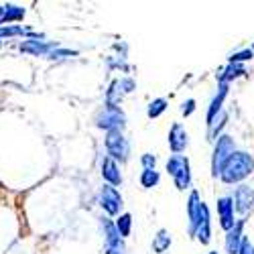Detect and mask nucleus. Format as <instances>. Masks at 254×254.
<instances>
[{"label": "nucleus", "instance_id": "a878e982", "mask_svg": "<svg viewBox=\"0 0 254 254\" xmlns=\"http://www.w3.org/2000/svg\"><path fill=\"white\" fill-rule=\"evenodd\" d=\"M254 57V53H252V49H244V51H238V53H234L230 57V63H242V61H248V59H252Z\"/></svg>", "mask_w": 254, "mask_h": 254}, {"label": "nucleus", "instance_id": "1a4fd4ad", "mask_svg": "<svg viewBox=\"0 0 254 254\" xmlns=\"http://www.w3.org/2000/svg\"><path fill=\"white\" fill-rule=\"evenodd\" d=\"M191 236H195L201 244H209L211 240V226H209V209L205 203H201V211H199V220L191 232Z\"/></svg>", "mask_w": 254, "mask_h": 254}, {"label": "nucleus", "instance_id": "f03ea898", "mask_svg": "<svg viewBox=\"0 0 254 254\" xmlns=\"http://www.w3.org/2000/svg\"><path fill=\"white\" fill-rule=\"evenodd\" d=\"M167 171L173 177L175 187L179 191H185L191 185V169H189V159L183 155H173L167 161Z\"/></svg>", "mask_w": 254, "mask_h": 254}, {"label": "nucleus", "instance_id": "20e7f679", "mask_svg": "<svg viewBox=\"0 0 254 254\" xmlns=\"http://www.w3.org/2000/svg\"><path fill=\"white\" fill-rule=\"evenodd\" d=\"M126 124V116L120 110V106H104L96 116V126L104 128L106 132L110 130H122Z\"/></svg>", "mask_w": 254, "mask_h": 254}, {"label": "nucleus", "instance_id": "a211bd4d", "mask_svg": "<svg viewBox=\"0 0 254 254\" xmlns=\"http://www.w3.org/2000/svg\"><path fill=\"white\" fill-rule=\"evenodd\" d=\"M18 49L23 53H31V55H45L53 49L51 43H45V41H39V39H27L25 43H20Z\"/></svg>", "mask_w": 254, "mask_h": 254}, {"label": "nucleus", "instance_id": "5701e85b", "mask_svg": "<svg viewBox=\"0 0 254 254\" xmlns=\"http://www.w3.org/2000/svg\"><path fill=\"white\" fill-rule=\"evenodd\" d=\"M167 100L165 98H157V100H153L151 104H149V110H146V116L149 118H159L165 110H167Z\"/></svg>", "mask_w": 254, "mask_h": 254}, {"label": "nucleus", "instance_id": "aec40b11", "mask_svg": "<svg viewBox=\"0 0 254 254\" xmlns=\"http://www.w3.org/2000/svg\"><path fill=\"white\" fill-rule=\"evenodd\" d=\"M244 73H246V69H244L242 63H230V65L224 69V73H220V83H228L230 79H236Z\"/></svg>", "mask_w": 254, "mask_h": 254}, {"label": "nucleus", "instance_id": "7c9ffc66", "mask_svg": "<svg viewBox=\"0 0 254 254\" xmlns=\"http://www.w3.org/2000/svg\"><path fill=\"white\" fill-rule=\"evenodd\" d=\"M207 254H218V252H207Z\"/></svg>", "mask_w": 254, "mask_h": 254}, {"label": "nucleus", "instance_id": "c85d7f7f", "mask_svg": "<svg viewBox=\"0 0 254 254\" xmlns=\"http://www.w3.org/2000/svg\"><path fill=\"white\" fill-rule=\"evenodd\" d=\"M193 110H195V100H187V102L183 104V108H181L183 116H191V114H193Z\"/></svg>", "mask_w": 254, "mask_h": 254}, {"label": "nucleus", "instance_id": "bb28decb", "mask_svg": "<svg viewBox=\"0 0 254 254\" xmlns=\"http://www.w3.org/2000/svg\"><path fill=\"white\" fill-rule=\"evenodd\" d=\"M140 163H142V169H155L157 159H155L153 155H142V157H140Z\"/></svg>", "mask_w": 254, "mask_h": 254}, {"label": "nucleus", "instance_id": "9d476101", "mask_svg": "<svg viewBox=\"0 0 254 254\" xmlns=\"http://www.w3.org/2000/svg\"><path fill=\"white\" fill-rule=\"evenodd\" d=\"M187 130H185V126L175 122L171 126V130H169V149H171L175 155L183 153L187 149Z\"/></svg>", "mask_w": 254, "mask_h": 254}, {"label": "nucleus", "instance_id": "ddd939ff", "mask_svg": "<svg viewBox=\"0 0 254 254\" xmlns=\"http://www.w3.org/2000/svg\"><path fill=\"white\" fill-rule=\"evenodd\" d=\"M102 177L108 181V185H112V187L122 183V173H120L118 163L114 159H110V157L102 159Z\"/></svg>", "mask_w": 254, "mask_h": 254}, {"label": "nucleus", "instance_id": "f8f14e48", "mask_svg": "<svg viewBox=\"0 0 254 254\" xmlns=\"http://www.w3.org/2000/svg\"><path fill=\"white\" fill-rule=\"evenodd\" d=\"M232 203H234V209L240 211V214H246V211L254 205V189H250L248 185H240L234 197H232Z\"/></svg>", "mask_w": 254, "mask_h": 254}, {"label": "nucleus", "instance_id": "2eb2a0df", "mask_svg": "<svg viewBox=\"0 0 254 254\" xmlns=\"http://www.w3.org/2000/svg\"><path fill=\"white\" fill-rule=\"evenodd\" d=\"M226 96H228V83H220L218 94L214 96V100H211V104H209V110H207V116H205L207 126H209L211 122H214V120H216V116L222 112V104H224Z\"/></svg>", "mask_w": 254, "mask_h": 254}, {"label": "nucleus", "instance_id": "0eeeda50", "mask_svg": "<svg viewBox=\"0 0 254 254\" xmlns=\"http://www.w3.org/2000/svg\"><path fill=\"white\" fill-rule=\"evenodd\" d=\"M132 90H134V79H130V77L114 79L110 90H108V94H106V106H118L120 100L126 94H130Z\"/></svg>", "mask_w": 254, "mask_h": 254}, {"label": "nucleus", "instance_id": "c756f323", "mask_svg": "<svg viewBox=\"0 0 254 254\" xmlns=\"http://www.w3.org/2000/svg\"><path fill=\"white\" fill-rule=\"evenodd\" d=\"M73 55H77V53H75V51H67V49H63V51L53 49V51H51V59H59V57H73Z\"/></svg>", "mask_w": 254, "mask_h": 254}, {"label": "nucleus", "instance_id": "6ab92c4d", "mask_svg": "<svg viewBox=\"0 0 254 254\" xmlns=\"http://www.w3.org/2000/svg\"><path fill=\"white\" fill-rule=\"evenodd\" d=\"M169 246H171V234H169L167 230H159L157 236L153 238V250L157 254H165L169 250Z\"/></svg>", "mask_w": 254, "mask_h": 254}, {"label": "nucleus", "instance_id": "39448f33", "mask_svg": "<svg viewBox=\"0 0 254 254\" xmlns=\"http://www.w3.org/2000/svg\"><path fill=\"white\" fill-rule=\"evenodd\" d=\"M106 151L114 161H126L130 155V144L124 138L122 130H110L106 134Z\"/></svg>", "mask_w": 254, "mask_h": 254}, {"label": "nucleus", "instance_id": "412c9836", "mask_svg": "<svg viewBox=\"0 0 254 254\" xmlns=\"http://www.w3.org/2000/svg\"><path fill=\"white\" fill-rule=\"evenodd\" d=\"M116 232H118V236L120 238H126V236H130V230H132V216L130 214H120L116 224H114Z\"/></svg>", "mask_w": 254, "mask_h": 254}, {"label": "nucleus", "instance_id": "9b49d317", "mask_svg": "<svg viewBox=\"0 0 254 254\" xmlns=\"http://www.w3.org/2000/svg\"><path fill=\"white\" fill-rule=\"evenodd\" d=\"M218 220L226 232L234 228L236 220H234V203H232V197H220L218 199Z\"/></svg>", "mask_w": 254, "mask_h": 254}, {"label": "nucleus", "instance_id": "393cba45", "mask_svg": "<svg viewBox=\"0 0 254 254\" xmlns=\"http://www.w3.org/2000/svg\"><path fill=\"white\" fill-rule=\"evenodd\" d=\"M29 29H23V27H0V37H14V35H25Z\"/></svg>", "mask_w": 254, "mask_h": 254}, {"label": "nucleus", "instance_id": "f257e3e1", "mask_svg": "<svg viewBox=\"0 0 254 254\" xmlns=\"http://www.w3.org/2000/svg\"><path fill=\"white\" fill-rule=\"evenodd\" d=\"M252 171H254V159L248 153L236 151V153H232V157L224 163L220 177H222L224 183L232 185V183H240L242 179H246Z\"/></svg>", "mask_w": 254, "mask_h": 254}, {"label": "nucleus", "instance_id": "423d86ee", "mask_svg": "<svg viewBox=\"0 0 254 254\" xmlns=\"http://www.w3.org/2000/svg\"><path fill=\"white\" fill-rule=\"evenodd\" d=\"M100 205L104 207V211L108 216H118L122 209V195L118 193V189L106 183L100 189Z\"/></svg>", "mask_w": 254, "mask_h": 254}, {"label": "nucleus", "instance_id": "7ed1b4c3", "mask_svg": "<svg viewBox=\"0 0 254 254\" xmlns=\"http://www.w3.org/2000/svg\"><path fill=\"white\" fill-rule=\"evenodd\" d=\"M232 153H236V144H234V138L228 136V134H222L216 138V149H214V155H211V173L214 177L220 175L224 163L232 157Z\"/></svg>", "mask_w": 254, "mask_h": 254}, {"label": "nucleus", "instance_id": "b1692460", "mask_svg": "<svg viewBox=\"0 0 254 254\" xmlns=\"http://www.w3.org/2000/svg\"><path fill=\"white\" fill-rule=\"evenodd\" d=\"M226 120H228V114H226V112H220V114L216 116V120L209 124V132H207L209 140H216V138H218V132H220V128L224 126Z\"/></svg>", "mask_w": 254, "mask_h": 254}, {"label": "nucleus", "instance_id": "f3484780", "mask_svg": "<svg viewBox=\"0 0 254 254\" xmlns=\"http://www.w3.org/2000/svg\"><path fill=\"white\" fill-rule=\"evenodd\" d=\"M25 18V8L23 6H16V4H4L0 6V27L4 23H16V20H23Z\"/></svg>", "mask_w": 254, "mask_h": 254}, {"label": "nucleus", "instance_id": "dca6fc26", "mask_svg": "<svg viewBox=\"0 0 254 254\" xmlns=\"http://www.w3.org/2000/svg\"><path fill=\"white\" fill-rule=\"evenodd\" d=\"M201 199H199V193L197 191H191L189 193V199H187V218H189V234L193 232L197 220H199V211H201Z\"/></svg>", "mask_w": 254, "mask_h": 254}, {"label": "nucleus", "instance_id": "6e6552de", "mask_svg": "<svg viewBox=\"0 0 254 254\" xmlns=\"http://www.w3.org/2000/svg\"><path fill=\"white\" fill-rule=\"evenodd\" d=\"M104 236H106V254H124V242L118 236V232L110 220H102Z\"/></svg>", "mask_w": 254, "mask_h": 254}, {"label": "nucleus", "instance_id": "4be33fe9", "mask_svg": "<svg viewBox=\"0 0 254 254\" xmlns=\"http://www.w3.org/2000/svg\"><path fill=\"white\" fill-rule=\"evenodd\" d=\"M159 179H161V175H159L157 169H142V173H140V185L144 189H151V187L159 185Z\"/></svg>", "mask_w": 254, "mask_h": 254}, {"label": "nucleus", "instance_id": "2f4dec72", "mask_svg": "<svg viewBox=\"0 0 254 254\" xmlns=\"http://www.w3.org/2000/svg\"><path fill=\"white\" fill-rule=\"evenodd\" d=\"M252 53H254V45H252Z\"/></svg>", "mask_w": 254, "mask_h": 254}, {"label": "nucleus", "instance_id": "4468645a", "mask_svg": "<svg viewBox=\"0 0 254 254\" xmlns=\"http://www.w3.org/2000/svg\"><path fill=\"white\" fill-rule=\"evenodd\" d=\"M242 228H244V222L240 220V222L234 224V228L228 230V234H226V252H228V254H238L240 244H242V240H244Z\"/></svg>", "mask_w": 254, "mask_h": 254}, {"label": "nucleus", "instance_id": "cd10ccee", "mask_svg": "<svg viewBox=\"0 0 254 254\" xmlns=\"http://www.w3.org/2000/svg\"><path fill=\"white\" fill-rule=\"evenodd\" d=\"M238 254H254V244H252L248 238H244V240H242V244H240Z\"/></svg>", "mask_w": 254, "mask_h": 254}]
</instances>
